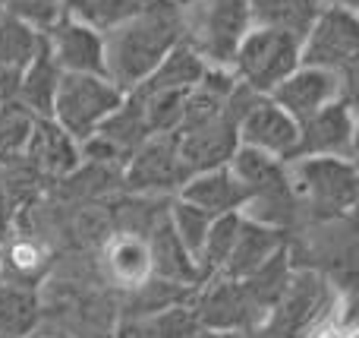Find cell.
<instances>
[{
    "mask_svg": "<svg viewBox=\"0 0 359 338\" xmlns=\"http://www.w3.org/2000/svg\"><path fill=\"white\" fill-rule=\"evenodd\" d=\"M180 41H183V19L177 0H142V6L130 19L104 32L107 79L130 92Z\"/></svg>",
    "mask_w": 359,
    "mask_h": 338,
    "instance_id": "1",
    "label": "cell"
},
{
    "mask_svg": "<svg viewBox=\"0 0 359 338\" xmlns=\"http://www.w3.org/2000/svg\"><path fill=\"white\" fill-rule=\"evenodd\" d=\"M297 209L309 212L312 221L350 219L359 196V174L353 158L337 155H306L287 162Z\"/></svg>",
    "mask_w": 359,
    "mask_h": 338,
    "instance_id": "2",
    "label": "cell"
},
{
    "mask_svg": "<svg viewBox=\"0 0 359 338\" xmlns=\"http://www.w3.org/2000/svg\"><path fill=\"white\" fill-rule=\"evenodd\" d=\"M183 41L208 67H230L249 32L246 0H180Z\"/></svg>",
    "mask_w": 359,
    "mask_h": 338,
    "instance_id": "3",
    "label": "cell"
},
{
    "mask_svg": "<svg viewBox=\"0 0 359 338\" xmlns=\"http://www.w3.org/2000/svg\"><path fill=\"white\" fill-rule=\"evenodd\" d=\"M123 89L111 82L107 76L95 73H63L57 82L50 120L69 133L76 143L88 139L98 124L123 101Z\"/></svg>",
    "mask_w": 359,
    "mask_h": 338,
    "instance_id": "4",
    "label": "cell"
},
{
    "mask_svg": "<svg viewBox=\"0 0 359 338\" xmlns=\"http://www.w3.org/2000/svg\"><path fill=\"white\" fill-rule=\"evenodd\" d=\"M299 63L322 67L337 73L350 89H356V67H359V19L356 10L328 6L318 10L316 22L299 41Z\"/></svg>",
    "mask_w": 359,
    "mask_h": 338,
    "instance_id": "5",
    "label": "cell"
},
{
    "mask_svg": "<svg viewBox=\"0 0 359 338\" xmlns=\"http://www.w3.org/2000/svg\"><path fill=\"white\" fill-rule=\"evenodd\" d=\"M299 67V38L293 32L271 25H249L240 48L233 54V76L246 82L252 92L268 95L284 76Z\"/></svg>",
    "mask_w": 359,
    "mask_h": 338,
    "instance_id": "6",
    "label": "cell"
},
{
    "mask_svg": "<svg viewBox=\"0 0 359 338\" xmlns=\"http://www.w3.org/2000/svg\"><path fill=\"white\" fill-rule=\"evenodd\" d=\"M189 181L183 158L177 149V133L149 136L123 164V187L139 196L177 193Z\"/></svg>",
    "mask_w": 359,
    "mask_h": 338,
    "instance_id": "7",
    "label": "cell"
},
{
    "mask_svg": "<svg viewBox=\"0 0 359 338\" xmlns=\"http://www.w3.org/2000/svg\"><path fill=\"white\" fill-rule=\"evenodd\" d=\"M177 149L183 158L186 171L198 174V171L221 168L233 158L240 136H236V120L227 114V108L217 114H205V117H186L177 126Z\"/></svg>",
    "mask_w": 359,
    "mask_h": 338,
    "instance_id": "8",
    "label": "cell"
},
{
    "mask_svg": "<svg viewBox=\"0 0 359 338\" xmlns=\"http://www.w3.org/2000/svg\"><path fill=\"white\" fill-rule=\"evenodd\" d=\"M337 155L356 158V114L353 98H334L306 120H299V139L293 158ZM290 158V162H293Z\"/></svg>",
    "mask_w": 359,
    "mask_h": 338,
    "instance_id": "9",
    "label": "cell"
},
{
    "mask_svg": "<svg viewBox=\"0 0 359 338\" xmlns=\"http://www.w3.org/2000/svg\"><path fill=\"white\" fill-rule=\"evenodd\" d=\"M268 98H271L274 105H280L299 124V120H306L309 114H316L318 108H325L328 101L353 98V89L337 73H331V70L299 63L290 76H284V79L268 92Z\"/></svg>",
    "mask_w": 359,
    "mask_h": 338,
    "instance_id": "10",
    "label": "cell"
},
{
    "mask_svg": "<svg viewBox=\"0 0 359 338\" xmlns=\"http://www.w3.org/2000/svg\"><path fill=\"white\" fill-rule=\"evenodd\" d=\"M236 136H240V145H252V149L268 152L280 162H290L297 152L299 124L280 105H274L268 95H259L255 105L236 124Z\"/></svg>",
    "mask_w": 359,
    "mask_h": 338,
    "instance_id": "11",
    "label": "cell"
},
{
    "mask_svg": "<svg viewBox=\"0 0 359 338\" xmlns=\"http://www.w3.org/2000/svg\"><path fill=\"white\" fill-rule=\"evenodd\" d=\"M50 57L63 73H95L107 76L104 67V35L92 25H82L69 16H60L48 32H44Z\"/></svg>",
    "mask_w": 359,
    "mask_h": 338,
    "instance_id": "12",
    "label": "cell"
},
{
    "mask_svg": "<svg viewBox=\"0 0 359 338\" xmlns=\"http://www.w3.org/2000/svg\"><path fill=\"white\" fill-rule=\"evenodd\" d=\"M22 162L35 174H41L44 181H63L67 174H73L79 168L82 152L79 143L63 126H57L50 117H35L29 143L22 149Z\"/></svg>",
    "mask_w": 359,
    "mask_h": 338,
    "instance_id": "13",
    "label": "cell"
},
{
    "mask_svg": "<svg viewBox=\"0 0 359 338\" xmlns=\"http://www.w3.org/2000/svg\"><path fill=\"white\" fill-rule=\"evenodd\" d=\"M202 285H211L192 304L198 326L205 329H252L259 323L252 304L246 301L236 278H208Z\"/></svg>",
    "mask_w": 359,
    "mask_h": 338,
    "instance_id": "14",
    "label": "cell"
},
{
    "mask_svg": "<svg viewBox=\"0 0 359 338\" xmlns=\"http://www.w3.org/2000/svg\"><path fill=\"white\" fill-rule=\"evenodd\" d=\"M145 253H149V272H155V278H164V282H174V285H186V288L202 285L196 259H192V253L183 247V240L177 238L168 212L158 215L155 225L149 228Z\"/></svg>",
    "mask_w": 359,
    "mask_h": 338,
    "instance_id": "15",
    "label": "cell"
},
{
    "mask_svg": "<svg viewBox=\"0 0 359 338\" xmlns=\"http://www.w3.org/2000/svg\"><path fill=\"white\" fill-rule=\"evenodd\" d=\"M287 247V231L284 228H271V225H259V221L243 215L236 240L230 247L227 259H224L221 272L215 278H246L252 275L259 266H265L274 253Z\"/></svg>",
    "mask_w": 359,
    "mask_h": 338,
    "instance_id": "16",
    "label": "cell"
},
{
    "mask_svg": "<svg viewBox=\"0 0 359 338\" xmlns=\"http://www.w3.org/2000/svg\"><path fill=\"white\" fill-rule=\"evenodd\" d=\"M177 196L192 202V206L205 209V212H211V215L240 212V206L246 202V190H243V183L233 177L230 164L192 174L189 181L177 190Z\"/></svg>",
    "mask_w": 359,
    "mask_h": 338,
    "instance_id": "17",
    "label": "cell"
},
{
    "mask_svg": "<svg viewBox=\"0 0 359 338\" xmlns=\"http://www.w3.org/2000/svg\"><path fill=\"white\" fill-rule=\"evenodd\" d=\"M41 44H44V32L32 29L22 19L0 13V79L10 86L13 98H16L19 76L32 63V57L41 51Z\"/></svg>",
    "mask_w": 359,
    "mask_h": 338,
    "instance_id": "18",
    "label": "cell"
},
{
    "mask_svg": "<svg viewBox=\"0 0 359 338\" xmlns=\"http://www.w3.org/2000/svg\"><path fill=\"white\" fill-rule=\"evenodd\" d=\"M95 136L104 139V143L111 145V149L117 152V155L123 158V164H126V158H130L133 152H136L139 145H142L145 139L151 136L149 124H145L142 105H139L136 95L126 92V95H123V101H120V105L114 108V111L98 124Z\"/></svg>",
    "mask_w": 359,
    "mask_h": 338,
    "instance_id": "19",
    "label": "cell"
},
{
    "mask_svg": "<svg viewBox=\"0 0 359 338\" xmlns=\"http://www.w3.org/2000/svg\"><path fill=\"white\" fill-rule=\"evenodd\" d=\"M60 76H63V70L57 67V60L48 51V41H44L41 51L32 57V63L19 76L16 101L29 108L35 117H50V105H54V92H57Z\"/></svg>",
    "mask_w": 359,
    "mask_h": 338,
    "instance_id": "20",
    "label": "cell"
},
{
    "mask_svg": "<svg viewBox=\"0 0 359 338\" xmlns=\"http://www.w3.org/2000/svg\"><path fill=\"white\" fill-rule=\"evenodd\" d=\"M38 183H44V177L35 174L22 158L13 164H0V244L13 234L16 215L32 202Z\"/></svg>",
    "mask_w": 359,
    "mask_h": 338,
    "instance_id": "21",
    "label": "cell"
},
{
    "mask_svg": "<svg viewBox=\"0 0 359 338\" xmlns=\"http://www.w3.org/2000/svg\"><path fill=\"white\" fill-rule=\"evenodd\" d=\"M246 6L252 25H271V29L293 32L303 41V35L316 22L325 0H246Z\"/></svg>",
    "mask_w": 359,
    "mask_h": 338,
    "instance_id": "22",
    "label": "cell"
},
{
    "mask_svg": "<svg viewBox=\"0 0 359 338\" xmlns=\"http://www.w3.org/2000/svg\"><path fill=\"white\" fill-rule=\"evenodd\" d=\"M198 329L192 304H177V307L158 310V313L133 316L117 329L114 338H189Z\"/></svg>",
    "mask_w": 359,
    "mask_h": 338,
    "instance_id": "23",
    "label": "cell"
},
{
    "mask_svg": "<svg viewBox=\"0 0 359 338\" xmlns=\"http://www.w3.org/2000/svg\"><path fill=\"white\" fill-rule=\"evenodd\" d=\"M205 67H208V63L186 41H180L161 57V63H158L136 89H192V86H198Z\"/></svg>",
    "mask_w": 359,
    "mask_h": 338,
    "instance_id": "24",
    "label": "cell"
},
{
    "mask_svg": "<svg viewBox=\"0 0 359 338\" xmlns=\"http://www.w3.org/2000/svg\"><path fill=\"white\" fill-rule=\"evenodd\" d=\"M38 320H41L38 294L29 285L6 278V282L0 285V335L22 338Z\"/></svg>",
    "mask_w": 359,
    "mask_h": 338,
    "instance_id": "25",
    "label": "cell"
},
{
    "mask_svg": "<svg viewBox=\"0 0 359 338\" xmlns=\"http://www.w3.org/2000/svg\"><path fill=\"white\" fill-rule=\"evenodd\" d=\"M240 221H243L240 212H221L211 219L208 234H205V240H202V250H198V256H196L202 282H208V278H215L217 272H221L224 259H227L230 247H233V240H236V231H240Z\"/></svg>",
    "mask_w": 359,
    "mask_h": 338,
    "instance_id": "26",
    "label": "cell"
},
{
    "mask_svg": "<svg viewBox=\"0 0 359 338\" xmlns=\"http://www.w3.org/2000/svg\"><path fill=\"white\" fill-rule=\"evenodd\" d=\"M60 6L63 16L76 19L82 25H92L95 32L104 35L123 19H130L142 6V0H60Z\"/></svg>",
    "mask_w": 359,
    "mask_h": 338,
    "instance_id": "27",
    "label": "cell"
},
{
    "mask_svg": "<svg viewBox=\"0 0 359 338\" xmlns=\"http://www.w3.org/2000/svg\"><path fill=\"white\" fill-rule=\"evenodd\" d=\"M32 124H35V114L16 98L0 105V164H13L22 158Z\"/></svg>",
    "mask_w": 359,
    "mask_h": 338,
    "instance_id": "28",
    "label": "cell"
},
{
    "mask_svg": "<svg viewBox=\"0 0 359 338\" xmlns=\"http://www.w3.org/2000/svg\"><path fill=\"white\" fill-rule=\"evenodd\" d=\"M168 219H170V225H174L177 238L183 240V247L192 253V259H196L198 250H202V240H205V234H208V225H211L215 215L177 196V200L168 202Z\"/></svg>",
    "mask_w": 359,
    "mask_h": 338,
    "instance_id": "29",
    "label": "cell"
},
{
    "mask_svg": "<svg viewBox=\"0 0 359 338\" xmlns=\"http://www.w3.org/2000/svg\"><path fill=\"white\" fill-rule=\"evenodd\" d=\"M107 266H111V275L120 278L123 285H133L136 288L139 282L149 272V253H145V244L133 238H120L107 247Z\"/></svg>",
    "mask_w": 359,
    "mask_h": 338,
    "instance_id": "30",
    "label": "cell"
},
{
    "mask_svg": "<svg viewBox=\"0 0 359 338\" xmlns=\"http://www.w3.org/2000/svg\"><path fill=\"white\" fill-rule=\"evenodd\" d=\"M0 13L22 19L38 32H48L63 16V6L60 0H0Z\"/></svg>",
    "mask_w": 359,
    "mask_h": 338,
    "instance_id": "31",
    "label": "cell"
},
{
    "mask_svg": "<svg viewBox=\"0 0 359 338\" xmlns=\"http://www.w3.org/2000/svg\"><path fill=\"white\" fill-rule=\"evenodd\" d=\"M22 338H76V335L69 332V329L57 326V323H44V320H38L35 326H32Z\"/></svg>",
    "mask_w": 359,
    "mask_h": 338,
    "instance_id": "32",
    "label": "cell"
},
{
    "mask_svg": "<svg viewBox=\"0 0 359 338\" xmlns=\"http://www.w3.org/2000/svg\"><path fill=\"white\" fill-rule=\"evenodd\" d=\"M189 338H249L246 329H205L198 326Z\"/></svg>",
    "mask_w": 359,
    "mask_h": 338,
    "instance_id": "33",
    "label": "cell"
},
{
    "mask_svg": "<svg viewBox=\"0 0 359 338\" xmlns=\"http://www.w3.org/2000/svg\"><path fill=\"white\" fill-rule=\"evenodd\" d=\"M328 6H344V10H356L359 0H325Z\"/></svg>",
    "mask_w": 359,
    "mask_h": 338,
    "instance_id": "34",
    "label": "cell"
},
{
    "mask_svg": "<svg viewBox=\"0 0 359 338\" xmlns=\"http://www.w3.org/2000/svg\"><path fill=\"white\" fill-rule=\"evenodd\" d=\"M13 98V92H10V86H6L4 79H0V105H4V101H10Z\"/></svg>",
    "mask_w": 359,
    "mask_h": 338,
    "instance_id": "35",
    "label": "cell"
},
{
    "mask_svg": "<svg viewBox=\"0 0 359 338\" xmlns=\"http://www.w3.org/2000/svg\"><path fill=\"white\" fill-rule=\"evenodd\" d=\"M6 282V263H4V244H0V285Z\"/></svg>",
    "mask_w": 359,
    "mask_h": 338,
    "instance_id": "36",
    "label": "cell"
},
{
    "mask_svg": "<svg viewBox=\"0 0 359 338\" xmlns=\"http://www.w3.org/2000/svg\"><path fill=\"white\" fill-rule=\"evenodd\" d=\"M0 338H6V335H0Z\"/></svg>",
    "mask_w": 359,
    "mask_h": 338,
    "instance_id": "37",
    "label": "cell"
},
{
    "mask_svg": "<svg viewBox=\"0 0 359 338\" xmlns=\"http://www.w3.org/2000/svg\"><path fill=\"white\" fill-rule=\"evenodd\" d=\"M177 4H180V0H177Z\"/></svg>",
    "mask_w": 359,
    "mask_h": 338,
    "instance_id": "38",
    "label": "cell"
}]
</instances>
